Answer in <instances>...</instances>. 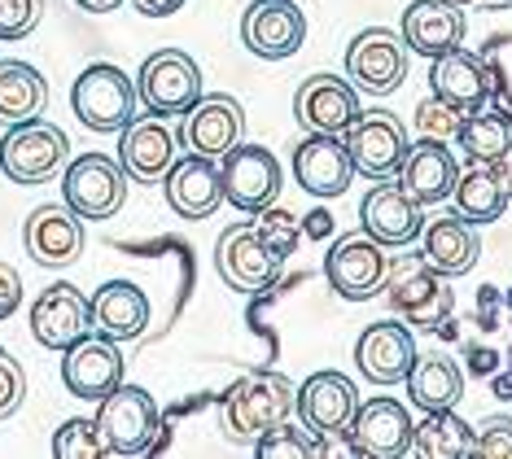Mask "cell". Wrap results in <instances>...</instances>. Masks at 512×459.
<instances>
[{
	"mask_svg": "<svg viewBox=\"0 0 512 459\" xmlns=\"http://www.w3.org/2000/svg\"><path fill=\"white\" fill-rule=\"evenodd\" d=\"M298 390L285 372H246L224 390L219 398V420H224V433L232 442H259L267 433H276L294 416Z\"/></svg>",
	"mask_w": 512,
	"mask_h": 459,
	"instance_id": "obj_1",
	"label": "cell"
},
{
	"mask_svg": "<svg viewBox=\"0 0 512 459\" xmlns=\"http://www.w3.org/2000/svg\"><path fill=\"white\" fill-rule=\"evenodd\" d=\"M386 302L390 311L399 315L407 328H429L438 333L442 320L456 311V293H451L447 276L429 263L425 254H403L399 263H390V276H386Z\"/></svg>",
	"mask_w": 512,
	"mask_h": 459,
	"instance_id": "obj_2",
	"label": "cell"
},
{
	"mask_svg": "<svg viewBox=\"0 0 512 459\" xmlns=\"http://www.w3.org/2000/svg\"><path fill=\"white\" fill-rule=\"evenodd\" d=\"M136 79H127V70L114 62H92L88 70H79L75 88H71V110L88 132H123L136 119Z\"/></svg>",
	"mask_w": 512,
	"mask_h": 459,
	"instance_id": "obj_3",
	"label": "cell"
},
{
	"mask_svg": "<svg viewBox=\"0 0 512 459\" xmlns=\"http://www.w3.org/2000/svg\"><path fill=\"white\" fill-rule=\"evenodd\" d=\"M62 202L84 223L114 219L127 202V171L106 153H79L62 167Z\"/></svg>",
	"mask_w": 512,
	"mask_h": 459,
	"instance_id": "obj_4",
	"label": "cell"
},
{
	"mask_svg": "<svg viewBox=\"0 0 512 459\" xmlns=\"http://www.w3.org/2000/svg\"><path fill=\"white\" fill-rule=\"evenodd\" d=\"M92 420H97V433H101V442H106L110 455H145L162 433L158 403L149 398V390L127 385V381L101 398Z\"/></svg>",
	"mask_w": 512,
	"mask_h": 459,
	"instance_id": "obj_5",
	"label": "cell"
},
{
	"mask_svg": "<svg viewBox=\"0 0 512 459\" xmlns=\"http://www.w3.org/2000/svg\"><path fill=\"white\" fill-rule=\"evenodd\" d=\"M136 97L158 119H184L202 101V66L184 49H158L136 75Z\"/></svg>",
	"mask_w": 512,
	"mask_h": 459,
	"instance_id": "obj_6",
	"label": "cell"
},
{
	"mask_svg": "<svg viewBox=\"0 0 512 459\" xmlns=\"http://www.w3.org/2000/svg\"><path fill=\"white\" fill-rule=\"evenodd\" d=\"M71 162V140L57 123L27 119L14 123L0 140V171L14 184H44Z\"/></svg>",
	"mask_w": 512,
	"mask_h": 459,
	"instance_id": "obj_7",
	"label": "cell"
},
{
	"mask_svg": "<svg viewBox=\"0 0 512 459\" xmlns=\"http://www.w3.org/2000/svg\"><path fill=\"white\" fill-rule=\"evenodd\" d=\"M407 40L399 31H386V27H372V31H359L346 49V79L368 92V97H390L394 88L407 79Z\"/></svg>",
	"mask_w": 512,
	"mask_h": 459,
	"instance_id": "obj_8",
	"label": "cell"
},
{
	"mask_svg": "<svg viewBox=\"0 0 512 459\" xmlns=\"http://www.w3.org/2000/svg\"><path fill=\"white\" fill-rule=\"evenodd\" d=\"M421 202L407 197V188L399 180H377L359 202V228L368 232L372 241H381L386 250H412L421 241L425 215Z\"/></svg>",
	"mask_w": 512,
	"mask_h": 459,
	"instance_id": "obj_9",
	"label": "cell"
},
{
	"mask_svg": "<svg viewBox=\"0 0 512 459\" xmlns=\"http://www.w3.org/2000/svg\"><path fill=\"white\" fill-rule=\"evenodd\" d=\"M324 276L337 298L346 302H368L386 289V276H390V258H386V245L372 241L368 232H355V237H342L324 258Z\"/></svg>",
	"mask_w": 512,
	"mask_h": 459,
	"instance_id": "obj_10",
	"label": "cell"
},
{
	"mask_svg": "<svg viewBox=\"0 0 512 459\" xmlns=\"http://www.w3.org/2000/svg\"><path fill=\"white\" fill-rule=\"evenodd\" d=\"M219 175H224V202L246 210V215H259V210L276 206L281 180H285L276 153L263 149V145H232L224 153Z\"/></svg>",
	"mask_w": 512,
	"mask_h": 459,
	"instance_id": "obj_11",
	"label": "cell"
},
{
	"mask_svg": "<svg viewBox=\"0 0 512 459\" xmlns=\"http://www.w3.org/2000/svg\"><path fill=\"white\" fill-rule=\"evenodd\" d=\"M346 149L359 175L368 180H390L399 175L403 158H407V132L399 123V114L390 110H359V119L346 132Z\"/></svg>",
	"mask_w": 512,
	"mask_h": 459,
	"instance_id": "obj_12",
	"label": "cell"
},
{
	"mask_svg": "<svg viewBox=\"0 0 512 459\" xmlns=\"http://www.w3.org/2000/svg\"><path fill=\"white\" fill-rule=\"evenodd\" d=\"M215 267H219V280L237 293H263L276 276H281V258L259 241L254 223H232V228L219 232Z\"/></svg>",
	"mask_w": 512,
	"mask_h": 459,
	"instance_id": "obj_13",
	"label": "cell"
},
{
	"mask_svg": "<svg viewBox=\"0 0 512 459\" xmlns=\"http://www.w3.org/2000/svg\"><path fill=\"white\" fill-rule=\"evenodd\" d=\"M412 416L399 398H359V411L346 429L355 455L364 459H399L412 446Z\"/></svg>",
	"mask_w": 512,
	"mask_h": 459,
	"instance_id": "obj_14",
	"label": "cell"
},
{
	"mask_svg": "<svg viewBox=\"0 0 512 459\" xmlns=\"http://www.w3.org/2000/svg\"><path fill=\"white\" fill-rule=\"evenodd\" d=\"M88 333H92V302L75 285L57 280V285L36 293V302H31V337L44 350H71Z\"/></svg>",
	"mask_w": 512,
	"mask_h": 459,
	"instance_id": "obj_15",
	"label": "cell"
},
{
	"mask_svg": "<svg viewBox=\"0 0 512 459\" xmlns=\"http://www.w3.org/2000/svg\"><path fill=\"white\" fill-rule=\"evenodd\" d=\"M359 88L351 79L337 75H311L302 79V88L294 92V119L307 127V132H324V136H346L351 123L359 119Z\"/></svg>",
	"mask_w": 512,
	"mask_h": 459,
	"instance_id": "obj_16",
	"label": "cell"
},
{
	"mask_svg": "<svg viewBox=\"0 0 512 459\" xmlns=\"http://www.w3.org/2000/svg\"><path fill=\"white\" fill-rule=\"evenodd\" d=\"M241 40L263 62H285L307 40V18L294 0H254L241 14Z\"/></svg>",
	"mask_w": 512,
	"mask_h": 459,
	"instance_id": "obj_17",
	"label": "cell"
},
{
	"mask_svg": "<svg viewBox=\"0 0 512 459\" xmlns=\"http://www.w3.org/2000/svg\"><path fill=\"white\" fill-rule=\"evenodd\" d=\"M412 363H416V341H412V328H407L399 315H394V320L368 324L364 333H359V341H355V368L372 385L407 381Z\"/></svg>",
	"mask_w": 512,
	"mask_h": 459,
	"instance_id": "obj_18",
	"label": "cell"
},
{
	"mask_svg": "<svg viewBox=\"0 0 512 459\" xmlns=\"http://www.w3.org/2000/svg\"><path fill=\"white\" fill-rule=\"evenodd\" d=\"M62 381L75 398L101 403L110 390L123 385V350L119 341L88 333L84 341H75L71 350H62Z\"/></svg>",
	"mask_w": 512,
	"mask_h": 459,
	"instance_id": "obj_19",
	"label": "cell"
},
{
	"mask_svg": "<svg viewBox=\"0 0 512 459\" xmlns=\"http://www.w3.org/2000/svg\"><path fill=\"white\" fill-rule=\"evenodd\" d=\"M294 180L302 193L320 197H342L355 180V162H351V149H346V136H324V132H311L307 140H298L294 149Z\"/></svg>",
	"mask_w": 512,
	"mask_h": 459,
	"instance_id": "obj_20",
	"label": "cell"
},
{
	"mask_svg": "<svg viewBox=\"0 0 512 459\" xmlns=\"http://www.w3.org/2000/svg\"><path fill=\"white\" fill-rule=\"evenodd\" d=\"M176 158H180V136L171 132L158 114H149V119H132L119 132V167L127 171V180L162 184Z\"/></svg>",
	"mask_w": 512,
	"mask_h": 459,
	"instance_id": "obj_21",
	"label": "cell"
},
{
	"mask_svg": "<svg viewBox=\"0 0 512 459\" xmlns=\"http://www.w3.org/2000/svg\"><path fill=\"white\" fill-rule=\"evenodd\" d=\"M294 411L302 416V425L316 429L320 438H337V433L351 429L359 411V390L346 372H316L302 381Z\"/></svg>",
	"mask_w": 512,
	"mask_h": 459,
	"instance_id": "obj_22",
	"label": "cell"
},
{
	"mask_svg": "<svg viewBox=\"0 0 512 459\" xmlns=\"http://www.w3.org/2000/svg\"><path fill=\"white\" fill-rule=\"evenodd\" d=\"M162 193H167V206L176 210L180 219H211L219 206H224V175H219L215 158H202V153H184V158L171 162L167 180H162Z\"/></svg>",
	"mask_w": 512,
	"mask_h": 459,
	"instance_id": "obj_23",
	"label": "cell"
},
{
	"mask_svg": "<svg viewBox=\"0 0 512 459\" xmlns=\"http://www.w3.org/2000/svg\"><path fill=\"white\" fill-rule=\"evenodd\" d=\"M22 245L40 267H71L84 254V219L71 206H36L22 228Z\"/></svg>",
	"mask_w": 512,
	"mask_h": 459,
	"instance_id": "obj_24",
	"label": "cell"
},
{
	"mask_svg": "<svg viewBox=\"0 0 512 459\" xmlns=\"http://www.w3.org/2000/svg\"><path fill=\"white\" fill-rule=\"evenodd\" d=\"M241 136H246V110L232 97H202L180 123V145L202 158H224L232 145H241Z\"/></svg>",
	"mask_w": 512,
	"mask_h": 459,
	"instance_id": "obj_25",
	"label": "cell"
},
{
	"mask_svg": "<svg viewBox=\"0 0 512 459\" xmlns=\"http://www.w3.org/2000/svg\"><path fill=\"white\" fill-rule=\"evenodd\" d=\"M460 167L456 153L447 149V140H416L407 145V158L399 167V184L407 188V197H416L421 206H442L451 193H456Z\"/></svg>",
	"mask_w": 512,
	"mask_h": 459,
	"instance_id": "obj_26",
	"label": "cell"
},
{
	"mask_svg": "<svg viewBox=\"0 0 512 459\" xmlns=\"http://www.w3.org/2000/svg\"><path fill=\"white\" fill-rule=\"evenodd\" d=\"M399 35L407 40V49L421 57H442L464 44V9L456 0H412L403 14Z\"/></svg>",
	"mask_w": 512,
	"mask_h": 459,
	"instance_id": "obj_27",
	"label": "cell"
},
{
	"mask_svg": "<svg viewBox=\"0 0 512 459\" xmlns=\"http://www.w3.org/2000/svg\"><path fill=\"white\" fill-rule=\"evenodd\" d=\"M421 254L438 267L447 280H456L464 272H473L477 254H482V237H477V223L464 215H438L425 219L421 228Z\"/></svg>",
	"mask_w": 512,
	"mask_h": 459,
	"instance_id": "obj_28",
	"label": "cell"
},
{
	"mask_svg": "<svg viewBox=\"0 0 512 459\" xmlns=\"http://www.w3.org/2000/svg\"><path fill=\"white\" fill-rule=\"evenodd\" d=\"M149 328V298L132 280H110L92 293V333L110 341H136Z\"/></svg>",
	"mask_w": 512,
	"mask_h": 459,
	"instance_id": "obj_29",
	"label": "cell"
},
{
	"mask_svg": "<svg viewBox=\"0 0 512 459\" xmlns=\"http://www.w3.org/2000/svg\"><path fill=\"white\" fill-rule=\"evenodd\" d=\"M429 88L434 97L451 101L456 110H482V101L491 97V75H486V62L469 49H451L434 57V70H429Z\"/></svg>",
	"mask_w": 512,
	"mask_h": 459,
	"instance_id": "obj_30",
	"label": "cell"
},
{
	"mask_svg": "<svg viewBox=\"0 0 512 459\" xmlns=\"http://www.w3.org/2000/svg\"><path fill=\"white\" fill-rule=\"evenodd\" d=\"M407 398L421 411H447L464 398V372L456 368V359H447L442 350L416 355L412 372H407Z\"/></svg>",
	"mask_w": 512,
	"mask_h": 459,
	"instance_id": "obj_31",
	"label": "cell"
},
{
	"mask_svg": "<svg viewBox=\"0 0 512 459\" xmlns=\"http://www.w3.org/2000/svg\"><path fill=\"white\" fill-rule=\"evenodd\" d=\"M44 105H49V84L36 66L27 62H0V123L14 127L27 119H40Z\"/></svg>",
	"mask_w": 512,
	"mask_h": 459,
	"instance_id": "obj_32",
	"label": "cell"
},
{
	"mask_svg": "<svg viewBox=\"0 0 512 459\" xmlns=\"http://www.w3.org/2000/svg\"><path fill=\"white\" fill-rule=\"evenodd\" d=\"M451 202H456V215H464L469 223H495L499 215L508 210V193H504V175L499 167H486V162H473L469 171H460L456 180V193H451Z\"/></svg>",
	"mask_w": 512,
	"mask_h": 459,
	"instance_id": "obj_33",
	"label": "cell"
},
{
	"mask_svg": "<svg viewBox=\"0 0 512 459\" xmlns=\"http://www.w3.org/2000/svg\"><path fill=\"white\" fill-rule=\"evenodd\" d=\"M412 455L421 459H473V425H464L456 407L425 411V420L412 429Z\"/></svg>",
	"mask_w": 512,
	"mask_h": 459,
	"instance_id": "obj_34",
	"label": "cell"
},
{
	"mask_svg": "<svg viewBox=\"0 0 512 459\" xmlns=\"http://www.w3.org/2000/svg\"><path fill=\"white\" fill-rule=\"evenodd\" d=\"M456 140H460V149L469 153V162L499 167L512 153V123H508V114H499V110H469L456 127Z\"/></svg>",
	"mask_w": 512,
	"mask_h": 459,
	"instance_id": "obj_35",
	"label": "cell"
},
{
	"mask_svg": "<svg viewBox=\"0 0 512 459\" xmlns=\"http://www.w3.org/2000/svg\"><path fill=\"white\" fill-rule=\"evenodd\" d=\"M254 451H259V459H311V455H320L324 451V438L316 429H307V425H285L276 429V433H267V438L254 442Z\"/></svg>",
	"mask_w": 512,
	"mask_h": 459,
	"instance_id": "obj_36",
	"label": "cell"
},
{
	"mask_svg": "<svg viewBox=\"0 0 512 459\" xmlns=\"http://www.w3.org/2000/svg\"><path fill=\"white\" fill-rule=\"evenodd\" d=\"M53 455L57 459H106V442H101V433H97V420H84V416H75V420H66L62 429L53 433Z\"/></svg>",
	"mask_w": 512,
	"mask_h": 459,
	"instance_id": "obj_37",
	"label": "cell"
},
{
	"mask_svg": "<svg viewBox=\"0 0 512 459\" xmlns=\"http://www.w3.org/2000/svg\"><path fill=\"white\" fill-rule=\"evenodd\" d=\"M254 232H259V241H263L276 258H281V263L298 250V241H302V223L289 215V210H281V206L259 210V215H254Z\"/></svg>",
	"mask_w": 512,
	"mask_h": 459,
	"instance_id": "obj_38",
	"label": "cell"
},
{
	"mask_svg": "<svg viewBox=\"0 0 512 459\" xmlns=\"http://www.w3.org/2000/svg\"><path fill=\"white\" fill-rule=\"evenodd\" d=\"M460 119H464V110H456L451 101H442V97H429L416 105V114H412V123H416V132H421L425 140H451L456 136V127H460Z\"/></svg>",
	"mask_w": 512,
	"mask_h": 459,
	"instance_id": "obj_39",
	"label": "cell"
},
{
	"mask_svg": "<svg viewBox=\"0 0 512 459\" xmlns=\"http://www.w3.org/2000/svg\"><path fill=\"white\" fill-rule=\"evenodd\" d=\"M473 459H512V416H491L473 429Z\"/></svg>",
	"mask_w": 512,
	"mask_h": 459,
	"instance_id": "obj_40",
	"label": "cell"
},
{
	"mask_svg": "<svg viewBox=\"0 0 512 459\" xmlns=\"http://www.w3.org/2000/svg\"><path fill=\"white\" fill-rule=\"evenodd\" d=\"M44 0H0V40H22L40 27Z\"/></svg>",
	"mask_w": 512,
	"mask_h": 459,
	"instance_id": "obj_41",
	"label": "cell"
},
{
	"mask_svg": "<svg viewBox=\"0 0 512 459\" xmlns=\"http://www.w3.org/2000/svg\"><path fill=\"white\" fill-rule=\"evenodd\" d=\"M27 398V372H22L18 359L0 355V420H9Z\"/></svg>",
	"mask_w": 512,
	"mask_h": 459,
	"instance_id": "obj_42",
	"label": "cell"
},
{
	"mask_svg": "<svg viewBox=\"0 0 512 459\" xmlns=\"http://www.w3.org/2000/svg\"><path fill=\"white\" fill-rule=\"evenodd\" d=\"M18 306H22V276H18V267H9L0 258V320H9Z\"/></svg>",
	"mask_w": 512,
	"mask_h": 459,
	"instance_id": "obj_43",
	"label": "cell"
},
{
	"mask_svg": "<svg viewBox=\"0 0 512 459\" xmlns=\"http://www.w3.org/2000/svg\"><path fill=\"white\" fill-rule=\"evenodd\" d=\"M132 9L145 18H171L184 9V0H132Z\"/></svg>",
	"mask_w": 512,
	"mask_h": 459,
	"instance_id": "obj_44",
	"label": "cell"
},
{
	"mask_svg": "<svg viewBox=\"0 0 512 459\" xmlns=\"http://www.w3.org/2000/svg\"><path fill=\"white\" fill-rule=\"evenodd\" d=\"M84 14H114V9L123 5V0H75Z\"/></svg>",
	"mask_w": 512,
	"mask_h": 459,
	"instance_id": "obj_45",
	"label": "cell"
},
{
	"mask_svg": "<svg viewBox=\"0 0 512 459\" xmlns=\"http://www.w3.org/2000/svg\"><path fill=\"white\" fill-rule=\"evenodd\" d=\"M499 175H504V193H508V206H512V153L499 162Z\"/></svg>",
	"mask_w": 512,
	"mask_h": 459,
	"instance_id": "obj_46",
	"label": "cell"
},
{
	"mask_svg": "<svg viewBox=\"0 0 512 459\" xmlns=\"http://www.w3.org/2000/svg\"><path fill=\"white\" fill-rule=\"evenodd\" d=\"M477 9H512V0H477Z\"/></svg>",
	"mask_w": 512,
	"mask_h": 459,
	"instance_id": "obj_47",
	"label": "cell"
},
{
	"mask_svg": "<svg viewBox=\"0 0 512 459\" xmlns=\"http://www.w3.org/2000/svg\"><path fill=\"white\" fill-rule=\"evenodd\" d=\"M456 5H460V9H469V5H477V0H456Z\"/></svg>",
	"mask_w": 512,
	"mask_h": 459,
	"instance_id": "obj_48",
	"label": "cell"
},
{
	"mask_svg": "<svg viewBox=\"0 0 512 459\" xmlns=\"http://www.w3.org/2000/svg\"><path fill=\"white\" fill-rule=\"evenodd\" d=\"M0 355H5V346H0Z\"/></svg>",
	"mask_w": 512,
	"mask_h": 459,
	"instance_id": "obj_49",
	"label": "cell"
}]
</instances>
